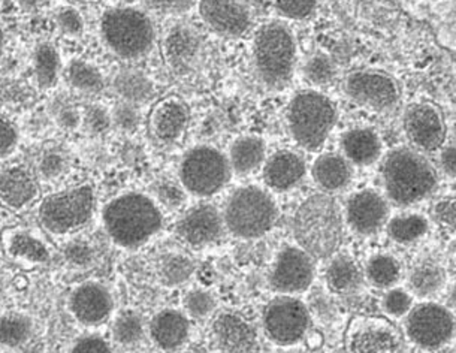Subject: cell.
Segmentation results:
<instances>
[{"mask_svg":"<svg viewBox=\"0 0 456 353\" xmlns=\"http://www.w3.org/2000/svg\"><path fill=\"white\" fill-rule=\"evenodd\" d=\"M70 353H112L110 344L99 335H86L77 340Z\"/></svg>","mask_w":456,"mask_h":353,"instance_id":"48","label":"cell"},{"mask_svg":"<svg viewBox=\"0 0 456 353\" xmlns=\"http://www.w3.org/2000/svg\"><path fill=\"white\" fill-rule=\"evenodd\" d=\"M56 23L61 32L69 37H79L85 30V20L74 6H65L56 12Z\"/></svg>","mask_w":456,"mask_h":353,"instance_id":"44","label":"cell"},{"mask_svg":"<svg viewBox=\"0 0 456 353\" xmlns=\"http://www.w3.org/2000/svg\"><path fill=\"white\" fill-rule=\"evenodd\" d=\"M280 14L290 20H304L316 10V0H275Z\"/></svg>","mask_w":456,"mask_h":353,"instance_id":"43","label":"cell"},{"mask_svg":"<svg viewBox=\"0 0 456 353\" xmlns=\"http://www.w3.org/2000/svg\"><path fill=\"white\" fill-rule=\"evenodd\" d=\"M32 334V322L28 317L19 315V313H11L2 317L0 324V339L2 344L8 348H15L28 341Z\"/></svg>","mask_w":456,"mask_h":353,"instance_id":"38","label":"cell"},{"mask_svg":"<svg viewBox=\"0 0 456 353\" xmlns=\"http://www.w3.org/2000/svg\"><path fill=\"white\" fill-rule=\"evenodd\" d=\"M11 255L15 258H21L30 262H45L48 259V250L43 242L33 237L30 234L17 233L11 237Z\"/></svg>","mask_w":456,"mask_h":353,"instance_id":"39","label":"cell"},{"mask_svg":"<svg viewBox=\"0 0 456 353\" xmlns=\"http://www.w3.org/2000/svg\"><path fill=\"white\" fill-rule=\"evenodd\" d=\"M350 353H396L401 335L391 322L379 317H358L347 335Z\"/></svg>","mask_w":456,"mask_h":353,"instance_id":"13","label":"cell"},{"mask_svg":"<svg viewBox=\"0 0 456 353\" xmlns=\"http://www.w3.org/2000/svg\"><path fill=\"white\" fill-rule=\"evenodd\" d=\"M413 293L409 289L391 288L387 289L382 300L383 312L389 317H407L413 308Z\"/></svg>","mask_w":456,"mask_h":353,"instance_id":"40","label":"cell"},{"mask_svg":"<svg viewBox=\"0 0 456 353\" xmlns=\"http://www.w3.org/2000/svg\"><path fill=\"white\" fill-rule=\"evenodd\" d=\"M305 162L299 154L281 150L264 165V182L275 192H288L298 186L305 176Z\"/></svg>","mask_w":456,"mask_h":353,"instance_id":"22","label":"cell"},{"mask_svg":"<svg viewBox=\"0 0 456 353\" xmlns=\"http://www.w3.org/2000/svg\"><path fill=\"white\" fill-rule=\"evenodd\" d=\"M213 334L222 352L253 353L256 350V328L235 313H222L213 324Z\"/></svg>","mask_w":456,"mask_h":353,"instance_id":"21","label":"cell"},{"mask_svg":"<svg viewBox=\"0 0 456 353\" xmlns=\"http://www.w3.org/2000/svg\"><path fill=\"white\" fill-rule=\"evenodd\" d=\"M154 192H156L158 201L167 207H178L184 198L182 189L171 182L159 183L158 186L154 187Z\"/></svg>","mask_w":456,"mask_h":353,"instance_id":"49","label":"cell"},{"mask_svg":"<svg viewBox=\"0 0 456 353\" xmlns=\"http://www.w3.org/2000/svg\"><path fill=\"white\" fill-rule=\"evenodd\" d=\"M383 182L392 202L401 207L425 200L437 186V174L427 159L411 150L398 149L383 163Z\"/></svg>","mask_w":456,"mask_h":353,"instance_id":"3","label":"cell"},{"mask_svg":"<svg viewBox=\"0 0 456 353\" xmlns=\"http://www.w3.org/2000/svg\"><path fill=\"white\" fill-rule=\"evenodd\" d=\"M294 235L314 259L334 258L345 238L343 214L336 200L319 193L304 201L294 216Z\"/></svg>","mask_w":456,"mask_h":353,"instance_id":"2","label":"cell"},{"mask_svg":"<svg viewBox=\"0 0 456 353\" xmlns=\"http://www.w3.org/2000/svg\"><path fill=\"white\" fill-rule=\"evenodd\" d=\"M405 132L419 149L433 152L444 141V125L436 108L427 103L410 107L404 117Z\"/></svg>","mask_w":456,"mask_h":353,"instance_id":"19","label":"cell"},{"mask_svg":"<svg viewBox=\"0 0 456 353\" xmlns=\"http://www.w3.org/2000/svg\"><path fill=\"white\" fill-rule=\"evenodd\" d=\"M265 143L255 135L240 136L229 152V163L238 176H248L265 160Z\"/></svg>","mask_w":456,"mask_h":353,"instance_id":"27","label":"cell"},{"mask_svg":"<svg viewBox=\"0 0 456 353\" xmlns=\"http://www.w3.org/2000/svg\"><path fill=\"white\" fill-rule=\"evenodd\" d=\"M313 178L326 192L343 191L349 186L354 171L349 160L340 154H322L313 165Z\"/></svg>","mask_w":456,"mask_h":353,"instance_id":"26","label":"cell"},{"mask_svg":"<svg viewBox=\"0 0 456 353\" xmlns=\"http://www.w3.org/2000/svg\"><path fill=\"white\" fill-rule=\"evenodd\" d=\"M456 322L451 308L436 301H424L405 317V334L411 343L425 350H436L451 341Z\"/></svg>","mask_w":456,"mask_h":353,"instance_id":"10","label":"cell"},{"mask_svg":"<svg viewBox=\"0 0 456 353\" xmlns=\"http://www.w3.org/2000/svg\"><path fill=\"white\" fill-rule=\"evenodd\" d=\"M94 213V189L81 185L47 196L39 207V220L48 233L65 235L83 228Z\"/></svg>","mask_w":456,"mask_h":353,"instance_id":"9","label":"cell"},{"mask_svg":"<svg viewBox=\"0 0 456 353\" xmlns=\"http://www.w3.org/2000/svg\"><path fill=\"white\" fill-rule=\"evenodd\" d=\"M365 277L378 289L395 288L401 279V265L398 260L387 253L371 256L365 265Z\"/></svg>","mask_w":456,"mask_h":353,"instance_id":"32","label":"cell"},{"mask_svg":"<svg viewBox=\"0 0 456 353\" xmlns=\"http://www.w3.org/2000/svg\"><path fill=\"white\" fill-rule=\"evenodd\" d=\"M389 205L376 191H359L346 204V220L359 235H374L387 226Z\"/></svg>","mask_w":456,"mask_h":353,"instance_id":"16","label":"cell"},{"mask_svg":"<svg viewBox=\"0 0 456 353\" xmlns=\"http://www.w3.org/2000/svg\"><path fill=\"white\" fill-rule=\"evenodd\" d=\"M63 168H65V160H63L61 154L57 153L45 154L41 163H39L41 174L45 178H54V176H61Z\"/></svg>","mask_w":456,"mask_h":353,"instance_id":"51","label":"cell"},{"mask_svg":"<svg viewBox=\"0 0 456 353\" xmlns=\"http://www.w3.org/2000/svg\"><path fill=\"white\" fill-rule=\"evenodd\" d=\"M334 103L316 90H303L295 94L288 108L290 134L303 149L316 152L325 144L336 125Z\"/></svg>","mask_w":456,"mask_h":353,"instance_id":"7","label":"cell"},{"mask_svg":"<svg viewBox=\"0 0 456 353\" xmlns=\"http://www.w3.org/2000/svg\"><path fill=\"white\" fill-rule=\"evenodd\" d=\"M279 209L273 196L257 186L238 187L229 196L224 220L229 233L238 238L264 237L274 228Z\"/></svg>","mask_w":456,"mask_h":353,"instance_id":"6","label":"cell"},{"mask_svg":"<svg viewBox=\"0 0 456 353\" xmlns=\"http://www.w3.org/2000/svg\"><path fill=\"white\" fill-rule=\"evenodd\" d=\"M99 30L105 45L116 56L127 61L149 54L156 41L154 24L147 12L131 6L105 11Z\"/></svg>","mask_w":456,"mask_h":353,"instance_id":"4","label":"cell"},{"mask_svg":"<svg viewBox=\"0 0 456 353\" xmlns=\"http://www.w3.org/2000/svg\"><path fill=\"white\" fill-rule=\"evenodd\" d=\"M112 335L118 344L135 346L144 337L142 317L132 310L120 313L112 325Z\"/></svg>","mask_w":456,"mask_h":353,"instance_id":"37","label":"cell"},{"mask_svg":"<svg viewBox=\"0 0 456 353\" xmlns=\"http://www.w3.org/2000/svg\"><path fill=\"white\" fill-rule=\"evenodd\" d=\"M341 147L346 159L356 165H370L376 162L382 150L379 136L370 129H352L341 138Z\"/></svg>","mask_w":456,"mask_h":353,"instance_id":"29","label":"cell"},{"mask_svg":"<svg viewBox=\"0 0 456 353\" xmlns=\"http://www.w3.org/2000/svg\"><path fill=\"white\" fill-rule=\"evenodd\" d=\"M224 216L210 204H200L187 209L178 220L177 233L189 246L204 247L224 235Z\"/></svg>","mask_w":456,"mask_h":353,"instance_id":"17","label":"cell"},{"mask_svg":"<svg viewBox=\"0 0 456 353\" xmlns=\"http://www.w3.org/2000/svg\"><path fill=\"white\" fill-rule=\"evenodd\" d=\"M112 306L111 293L99 283L81 284L69 298L70 312L85 325H99L107 321Z\"/></svg>","mask_w":456,"mask_h":353,"instance_id":"20","label":"cell"},{"mask_svg":"<svg viewBox=\"0 0 456 353\" xmlns=\"http://www.w3.org/2000/svg\"><path fill=\"white\" fill-rule=\"evenodd\" d=\"M446 271L434 260H422L414 265L409 275V291L422 300H429L446 286Z\"/></svg>","mask_w":456,"mask_h":353,"instance_id":"28","label":"cell"},{"mask_svg":"<svg viewBox=\"0 0 456 353\" xmlns=\"http://www.w3.org/2000/svg\"><path fill=\"white\" fill-rule=\"evenodd\" d=\"M446 301L447 307L451 310H456V282L452 284L451 288L447 289Z\"/></svg>","mask_w":456,"mask_h":353,"instance_id":"55","label":"cell"},{"mask_svg":"<svg viewBox=\"0 0 456 353\" xmlns=\"http://www.w3.org/2000/svg\"><path fill=\"white\" fill-rule=\"evenodd\" d=\"M65 77L72 87L81 92L98 94L105 87L102 72L94 63L81 59L69 62V65L66 66Z\"/></svg>","mask_w":456,"mask_h":353,"instance_id":"35","label":"cell"},{"mask_svg":"<svg viewBox=\"0 0 456 353\" xmlns=\"http://www.w3.org/2000/svg\"><path fill=\"white\" fill-rule=\"evenodd\" d=\"M434 214L438 222L456 231V200L440 201L434 209Z\"/></svg>","mask_w":456,"mask_h":353,"instance_id":"50","label":"cell"},{"mask_svg":"<svg viewBox=\"0 0 456 353\" xmlns=\"http://www.w3.org/2000/svg\"><path fill=\"white\" fill-rule=\"evenodd\" d=\"M231 163L220 150L200 145L189 150L178 168L183 189L191 195L208 198L224 189L231 176Z\"/></svg>","mask_w":456,"mask_h":353,"instance_id":"8","label":"cell"},{"mask_svg":"<svg viewBox=\"0 0 456 353\" xmlns=\"http://www.w3.org/2000/svg\"><path fill=\"white\" fill-rule=\"evenodd\" d=\"M363 273L349 256H334L326 267L325 279L330 291L336 293L354 292L363 282Z\"/></svg>","mask_w":456,"mask_h":353,"instance_id":"30","label":"cell"},{"mask_svg":"<svg viewBox=\"0 0 456 353\" xmlns=\"http://www.w3.org/2000/svg\"><path fill=\"white\" fill-rule=\"evenodd\" d=\"M440 165L446 174L456 176V147H449L443 152Z\"/></svg>","mask_w":456,"mask_h":353,"instance_id":"54","label":"cell"},{"mask_svg":"<svg viewBox=\"0 0 456 353\" xmlns=\"http://www.w3.org/2000/svg\"><path fill=\"white\" fill-rule=\"evenodd\" d=\"M200 39L191 29L177 26L163 39V57L173 70H186L196 61Z\"/></svg>","mask_w":456,"mask_h":353,"instance_id":"24","label":"cell"},{"mask_svg":"<svg viewBox=\"0 0 456 353\" xmlns=\"http://www.w3.org/2000/svg\"><path fill=\"white\" fill-rule=\"evenodd\" d=\"M195 271V265L183 255L165 256L159 264V279L167 286L186 283Z\"/></svg>","mask_w":456,"mask_h":353,"instance_id":"36","label":"cell"},{"mask_svg":"<svg viewBox=\"0 0 456 353\" xmlns=\"http://www.w3.org/2000/svg\"><path fill=\"white\" fill-rule=\"evenodd\" d=\"M66 256L74 264L83 265L90 262L92 251H90L89 246H85V244H70L66 250Z\"/></svg>","mask_w":456,"mask_h":353,"instance_id":"53","label":"cell"},{"mask_svg":"<svg viewBox=\"0 0 456 353\" xmlns=\"http://www.w3.org/2000/svg\"><path fill=\"white\" fill-rule=\"evenodd\" d=\"M20 4H23L26 6L37 5V0H19Z\"/></svg>","mask_w":456,"mask_h":353,"instance_id":"56","label":"cell"},{"mask_svg":"<svg viewBox=\"0 0 456 353\" xmlns=\"http://www.w3.org/2000/svg\"><path fill=\"white\" fill-rule=\"evenodd\" d=\"M19 144V129L12 121L2 117L0 123V150H2V159L8 158L15 147Z\"/></svg>","mask_w":456,"mask_h":353,"instance_id":"47","label":"cell"},{"mask_svg":"<svg viewBox=\"0 0 456 353\" xmlns=\"http://www.w3.org/2000/svg\"><path fill=\"white\" fill-rule=\"evenodd\" d=\"M33 74L37 86L48 90L56 87L61 74V56L50 42L37 44L33 52Z\"/></svg>","mask_w":456,"mask_h":353,"instance_id":"31","label":"cell"},{"mask_svg":"<svg viewBox=\"0 0 456 353\" xmlns=\"http://www.w3.org/2000/svg\"><path fill=\"white\" fill-rule=\"evenodd\" d=\"M191 324L178 310H163L150 322V335L163 350H175L186 343Z\"/></svg>","mask_w":456,"mask_h":353,"instance_id":"25","label":"cell"},{"mask_svg":"<svg viewBox=\"0 0 456 353\" xmlns=\"http://www.w3.org/2000/svg\"><path fill=\"white\" fill-rule=\"evenodd\" d=\"M114 88L125 103H140L151 98L153 84L138 70H123L114 78Z\"/></svg>","mask_w":456,"mask_h":353,"instance_id":"34","label":"cell"},{"mask_svg":"<svg viewBox=\"0 0 456 353\" xmlns=\"http://www.w3.org/2000/svg\"><path fill=\"white\" fill-rule=\"evenodd\" d=\"M314 258L301 247L286 246L280 250L271 268L270 284L281 295L307 291L314 280Z\"/></svg>","mask_w":456,"mask_h":353,"instance_id":"12","label":"cell"},{"mask_svg":"<svg viewBox=\"0 0 456 353\" xmlns=\"http://www.w3.org/2000/svg\"><path fill=\"white\" fill-rule=\"evenodd\" d=\"M387 233L392 242L411 244L428 233V220L420 214H400L387 222Z\"/></svg>","mask_w":456,"mask_h":353,"instance_id":"33","label":"cell"},{"mask_svg":"<svg viewBox=\"0 0 456 353\" xmlns=\"http://www.w3.org/2000/svg\"><path fill=\"white\" fill-rule=\"evenodd\" d=\"M69 2H74V4H86V2H92V0H69Z\"/></svg>","mask_w":456,"mask_h":353,"instance_id":"57","label":"cell"},{"mask_svg":"<svg viewBox=\"0 0 456 353\" xmlns=\"http://www.w3.org/2000/svg\"><path fill=\"white\" fill-rule=\"evenodd\" d=\"M184 308L195 319H204L215 312L216 300L204 289H193L184 297Z\"/></svg>","mask_w":456,"mask_h":353,"instance_id":"41","label":"cell"},{"mask_svg":"<svg viewBox=\"0 0 456 353\" xmlns=\"http://www.w3.org/2000/svg\"><path fill=\"white\" fill-rule=\"evenodd\" d=\"M262 322L271 341L280 346H292L307 335L312 317L301 300L281 295L266 304Z\"/></svg>","mask_w":456,"mask_h":353,"instance_id":"11","label":"cell"},{"mask_svg":"<svg viewBox=\"0 0 456 353\" xmlns=\"http://www.w3.org/2000/svg\"><path fill=\"white\" fill-rule=\"evenodd\" d=\"M111 117L114 123L123 130L136 129L141 121L140 111L135 103H125V101L114 108Z\"/></svg>","mask_w":456,"mask_h":353,"instance_id":"46","label":"cell"},{"mask_svg":"<svg viewBox=\"0 0 456 353\" xmlns=\"http://www.w3.org/2000/svg\"><path fill=\"white\" fill-rule=\"evenodd\" d=\"M253 59L264 84L271 88L286 87L294 77L297 62L294 33L280 21L264 24L253 41Z\"/></svg>","mask_w":456,"mask_h":353,"instance_id":"5","label":"cell"},{"mask_svg":"<svg viewBox=\"0 0 456 353\" xmlns=\"http://www.w3.org/2000/svg\"><path fill=\"white\" fill-rule=\"evenodd\" d=\"M200 0H145L149 10L159 14H186L198 5Z\"/></svg>","mask_w":456,"mask_h":353,"instance_id":"45","label":"cell"},{"mask_svg":"<svg viewBox=\"0 0 456 353\" xmlns=\"http://www.w3.org/2000/svg\"><path fill=\"white\" fill-rule=\"evenodd\" d=\"M305 77L313 84L330 83L334 77V65L330 57L323 56V54L313 56L305 65Z\"/></svg>","mask_w":456,"mask_h":353,"instance_id":"42","label":"cell"},{"mask_svg":"<svg viewBox=\"0 0 456 353\" xmlns=\"http://www.w3.org/2000/svg\"><path fill=\"white\" fill-rule=\"evenodd\" d=\"M111 120L112 117L108 116L107 112L103 111V108H90L89 112H87V123L96 132L105 129Z\"/></svg>","mask_w":456,"mask_h":353,"instance_id":"52","label":"cell"},{"mask_svg":"<svg viewBox=\"0 0 456 353\" xmlns=\"http://www.w3.org/2000/svg\"><path fill=\"white\" fill-rule=\"evenodd\" d=\"M2 202L12 209H21L37 195V178L23 165H12L2 171Z\"/></svg>","mask_w":456,"mask_h":353,"instance_id":"23","label":"cell"},{"mask_svg":"<svg viewBox=\"0 0 456 353\" xmlns=\"http://www.w3.org/2000/svg\"><path fill=\"white\" fill-rule=\"evenodd\" d=\"M346 92L354 103L376 110H387L398 101L395 83L379 72H354L346 81Z\"/></svg>","mask_w":456,"mask_h":353,"instance_id":"18","label":"cell"},{"mask_svg":"<svg viewBox=\"0 0 456 353\" xmlns=\"http://www.w3.org/2000/svg\"><path fill=\"white\" fill-rule=\"evenodd\" d=\"M191 121V110L178 96H167L151 107L149 132L159 144L171 145L182 140Z\"/></svg>","mask_w":456,"mask_h":353,"instance_id":"14","label":"cell"},{"mask_svg":"<svg viewBox=\"0 0 456 353\" xmlns=\"http://www.w3.org/2000/svg\"><path fill=\"white\" fill-rule=\"evenodd\" d=\"M102 222L108 237L117 246L136 249L162 229L163 216L153 198L127 192L103 207Z\"/></svg>","mask_w":456,"mask_h":353,"instance_id":"1","label":"cell"},{"mask_svg":"<svg viewBox=\"0 0 456 353\" xmlns=\"http://www.w3.org/2000/svg\"><path fill=\"white\" fill-rule=\"evenodd\" d=\"M200 19L213 32L241 37L252 28V17L240 0H200Z\"/></svg>","mask_w":456,"mask_h":353,"instance_id":"15","label":"cell"}]
</instances>
